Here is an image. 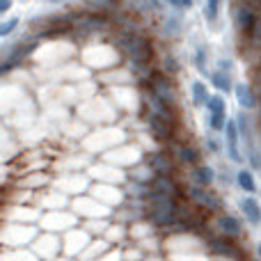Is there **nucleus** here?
Returning <instances> with one entry per match:
<instances>
[{
	"instance_id": "0eeeda50",
	"label": "nucleus",
	"mask_w": 261,
	"mask_h": 261,
	"mask_svg": "<svg viewBox=\"0 0 261 261\" xmlns=\"http://www.w3.org/2000/svg\"><path fill=\"white\" fill-rule=\"evenodd\" d=\"M257 12H254L250 5L245 3H239L234 9V23L236 28H239V32H243V35H250V32L254 30V23H257Z\"/></svg>"
},
{
	"instance_id": "1a4fd4ad",
	"label": "nucleus",
	"mask_w": 261,
	"mask_h": 261,
	"mask_svg": "<svg viewBox=\"0 0 261 261\" xmlns=\"http://www.w3.org/2000/svg\"><path fill=\"white\" fill-rule=\"evenodd\" d=\"M147 108H149V115H153V117H158V119H163V122H167V124H172L174 126V108H170L167 103H163L158 96H153V94H149V99H147Z\"/></svg>"
},
{
	"instance_id": "b1692460",
	"label": "nucleus",
	"mask_w": 261,
	"mask_h": 261,
	"mask_svg": "<svg viewBox=\"0 0 261 261\" xmlns=\"http://www.w3.org/2000/svg\"><path fill=\"white\" fill-rule=\"evenodd\" d=\"M204 108L208 110V115H227V103L222 94H208V101Z\"/></svg>"
},
{
	"instance_id": "cd10ccee",
	"label": "nucleus",
	"mask_w": 261,
	"mask_h": 261,
	"mask_svg": "<svg viewBox=\"0 0 261 261\" xmlns=\"http://www.w3.org/2000/svg\"><path fill=\"white\" fill-rule=\"evenodd\" d=\"M206 124H208V128H211V130L220 133V130H225L227 115H206Z\"/></svg>"
},
{
	"instance_id": "5701e85b",
	"label": "nucleus",
	"mask_w": 261,
	"mask_h": 261,
	"mask_svg": "<svg viewBox=\"0 0 261 261\" xmlns=\"http://www.w3.org/2000/svg\"><path fill=\"white\" fill-rule=\"evenodd\" d=\"M163 30H165L167 37H179L181 30H184V16H181V12L176 14H170V16H165V23H163Z\"/></svg>"
},
{
	"instance_id": "7c9ffc66",
	"label": "nucleus",
	"mask_w": 261,
	"mask_h": 261,
	"mask_svg": "<svg viewBox=\"0 0 261 261\" xmlns=\"http://www.w3.org/2000/svg\"><path fill=\"white\" fill-rule=\"evenodd\" d=\"M218 69H220V71H227V73H231V60H227V58H220V60H218Z\"/></svg>"
},
{
	"instance_id": "f704fd0d",
	"label": "nucleus",
	"mask_w": 261,
	"mask_h": 261,
	"mask_svg": "<svg viewBox=\"0 0 261 261\" xmlns=\"http://www.w3.org/2000/svg\"><path fill=\"white\" fill-rule=\"evenodd\" d=\"M193 3H195V0H179L181 9H190V7H193Z\"/></svg>"
},
{
	"instance_id": "9b49d317",
	"label": "nucleus",
	"mask_w": 261,
	"mask_h": 261,
	"mask_svg": "<svg viewBox=\"0 0 261 261\" xmlns=\"http://www.w3.org/2000/svg\"><path fill=\"white\" fill-rule=\"evenodd\" d=\"M190 179H193V186L208 188V186H213V181H216V170H213L211 165H204V163H199V165L193 167V172H190Z\"/></svg>"
},
{
	"instance_id": "6ab92c4d",
	"label": "nucleus",
	"mask_w": 261,
	"mask_h": 261,
	"mask_svg": "<svg viewBox=\"0 0 261 261\" xmlns=\"http://www.w3.org/2000/svg\"><path fill=\"white\" fill-rule=\"evenodd\" d=\"M236 184H239V188L248 195L257 193V179H254L252 170H239V174H236Z\"/></svg>"
},
{
	"instance_id": "aec40b11",
	"label": "nucleus",
	"mask_w": 261,
	"mask_h": 261,
	"mask_svg": "<svg viewBox=\"0 0 261 261\" xmlns=\"http://www.w3.org/2000/svg\"><path fill=\"white\" fill-rule=\"evenodd\" d=\"M176 158H179L181 163H186V165H199V149L193 147V144H181L179 149H176Z\"/></svg>"
},
{
	"instance_id": "423d86ee",
	"label": "nucleus",
	"mask_w": 261,
	"mask_h": 261,
	"mask_svg": "<svg viewBox=\"0 0 261 261\" xmlns=\"http://www.w3.org/2000/svg\"><path fill=\"white\" fill-rule=\"evenodd\" d=\"M216 229L220 236H225V239H239L241 234H243V222H241L239 216H234V213H220V216L216 218Z\"/></svg>"
},
{
	"instance_id": "a878e982",
	"label": "nucleus",
	"mask_w": 261,
	"mask_h": 261,
	"mask_svg": "<svg viewBox=\"0 0 261 261\" xmlns=\"http://www.w3.org/2000/svg\"><path fill=\"white\" fill-rule=\"evenodd\" d=\"M126 193H128V197H133V199H147L149 195H151V186L138 184V181H130V186L126 188Z\"/></svg>"
},
{
	"instance_id": "393cba45",
	"label": "nucleus",
	"mask_w": 261,
	"mask_h": 261,
	"mask_svg": "<svg viewBox=\"0 0 261 261\" xmlns=\"http://www.w3.org/2000/svg\"><path fill=\"white\" fill-rule=\"evenodd\" d=\"M220 9H222V0H206L204 3V18L213 25L218 21V16H220Z\"/></svg>"
},
{
	"instance_id": "dca6fc26",
	"label": "nucleus",
	"mask_w": 261,
	"mask_h": 261,
	"mask_svg": "<svg viewBox=\"0 0 261 261\" xmlns=\"http://www.w3.org/2000/svg\"><path fill=\"white\" fill-rule=\"evenodd\" d=\"M208 78H211V85L216 87L218 92H222V94H227V92L234 90V81H231V73L216 69V71H208Z\"/></svg>"
},
{
	"instance_id": "2f4dec72",
	"label": "nucleus",
	"mask_w": 261,
	"mask_h": 261,
	"mask_svg": "<svg viewBox=\"0 0 261 261\" xmlns=\"http://www.w3.org/2000/svg\"><path fill=\"white\" fill-rule=\"evenodd\" d=\"M206 147L211 149L213 153H218V151H220V142H218V138H208V140H206Z\"/></svg>"
},
{
	"instance_id": "f257e3e1",
	"label": "nucleus",
	"mask_w": 261,
	"mask_h": 261,
	"mask_svg": "<svg viewBox=\"0 0 261 261\" xmlns=\"http://www.w3.org/2000/svg\"><path fill=\"white\" fill-rule=\"evenodd\" d=\"M149 220L153 222L156 227H172L176 220H179V206H176V199L174 197H167V195L161 193H153L149 195Z\"/></svg>"
},
{
	"instance_id": "c85d7f7f",
	"label": "nucleus",
	"mask_w": 261,
	"mask_h": 261,
	"mask_svg": "<svg viewBox=\"0 0 261 261\" xmlns=\"http://www.w3.org/2000/svg\"><path fill=\"white\" fill-rule=\"evenodd\" d=\"M248 163L252 167V172H261V149L259 147H248Z\"/></svg>"
},
{
	"instance_id": "412c9836",
	"label": "nucleus",
	"mask_w": 261,
	"mask_h": 261,
	"mask_svg": "<svg viewBox=\"0 0 261 261\" xmlns=\"http://www.w3.org/2000/svg\"><path fill=\"white\" fill-rule=\"evenodd\" d=\"M190 60H193V67L197 69L199 73H206L208 76V48L206 46H197V48H193Z\"/></svg>"
},
{
	"instance_id": "ddd939ff",
	"label": "nucleus",
	"mask_w": 261,
	"mask_h": 261,
	"mask_svg": "<svg viewBox=\"0 0 261 261\" xmlns=\"http://www.w3.org/2000/svg\"><path fill=\"white\" fill-rule=\"evenodd\" d=\"M239 206H241V213H243V218L250 222V225H259V222H261V204L254 197L245 195V197L241 199Z\"/></svg>"
},
{
	"instance_id": "4468645a",
	"label": "nucleus",
	"mask_w": 261,
	"mask_h": 261,
	"mask_svg": "<svg viewBox=\"0 0 261 261\" xmlns=\"http://www.w3.org/2000/svg\"><path fill=\"white\" fill-rule=\"evenodd\" d=\"M236 122V128H239V138L245 142V147H252L254 144V130H252V119L248 117V113H239L234 117Z\"/></svg>"
},
{
	"instance_id": "f3484780",
	"label": "nucleus",
	"mask_w": 261,
	"mask_h": 261,
	"mask_svg": "<svg viewBox=\"0 0 261 261\" xmlns=\"http://www.w3.org/2000/svg\"><path fill=\"white\" fill-rule=\"evenodd\" d=\"M190 99H193L195 108H204L208 101V87L202 81H193L190 83Z\"/></svg>"
},
{
	"instance_id": "6e6552de",
	"label": "nucleus",
	"mask_w": 261,
	"mask_h": 261,
	"mask_svg": "<svg viewBox=\"0 0 261 261\" xmlns=\"http://www.w3.org/2000/svg\"><path fill=\"white\" fill-rule=\"evenodd\" d=\"M144 165L156 176H170L172 172H174V163H172V158H167L165 153H149V156L144 158Z\"/></svg>"
},
{
	"instance_id": "39448f33",
	"label": "nucleus",
	"mask_w": 261,
	"mask_h": 261,
	"mask_svg": "<svg viewBox=\"0 0 261 261\" xmlns=\"http://www.w3.org/2000/svg\"><path fill=\"white\" fill-rule=\"evenodd\" d=\"M225 149H227V156L229 161L234 163H243V153H241V138H239V128H236V122L234 119H227L225 124Z\"/></svg>"
},
{
	"instance_id": "7ed1b4c3",
	"label": "nucleus",
	"mask_w": 261,
	"mask_h": 261,
	"mask_svg": "<svg viewBox=\"0 0 261 261\" xmlns=\"http://www.w3.org/2000/svg\"><path fill=\"white\" fill-rule=\"evenodd\" d=\"M188 199L195 202L197 206L206 208L211 213H220L222 211V197L213 190H206V188H199V186H190L188 188Z\"/></svg>"
},
{
	"instance_id": "f8f14e48",
	"label": "nucleus",
	"mask_w": 261,
	"mask_h": 261,
	"mask_svg": "<svg viewBox=\"0 0 261 261\" xmlns=\"http://www.w3.org/2000/svg\"><path fill=\"white\" fill-rule=\"evenodd\" d=\"M103 16H99V14H85V16L81 18V21H76L71 25V30L81 32V35H90V32H96L103 28Z\"/></svg>"
},
{
	"instance_id": "4be33fe9",
	"label": "nucleus",
	"mask_w": 261,
	"mask_h": 261,
	"mask_svg": "<svg viewBox=\"0 0 261 261\" xmlns=\"http://www.w3.org/2000/svg\"><path fill=\"white\" fill-rule=\"evenodd\" d=\"M208 245H211V250L213 252H218V254H225V257H236V248L231 245V241L229 239H225V236H218V239H211L208 241Z\"/></svg>"
},
{
	"instance_id": "a211bd4d",
	"label": "nucleus",
	"mask_w": 261,
	"mask_h": 261,
	"mask_svg": "<svg viewBox=\"0 0 261 261\" xmlns=\"http://www.w3.org/2000/svg\"><path fill=\"white\" fill-rule=\"evenodd\" d=\"M151 190L153 193L167 195V197H176V184L172 176H156V179L151 181Z\"/></svg>"
},
{
	"instance_id": "c756f323",
	"label": "nucleus",
	"mask_w": 261,
	"mask_h": 261,
	"mask_svg": "<svg viewBox=\"0 0 261 261\" xmlns=\"http://www.w3.org/2000/svg\"><path fill=\"white\" fill-rule=\"evenodd\" d=\"M176 71H179V60L172 58V55H167V58L163 60V73L170 76V73H176Z\"/></svg>"
},
{
	"instance_id": "f03ea898",
	"label": "nucleus",
	"mask_w": 261,
	"mask_h": 261,
	"mask_svg": "<svg viewBox=\"0 0 261 261\" xmlns=\"http://www.w3.org/2000/svg\"><path fill=\"white\" fill-rule=\"evenodd\" d=\"M117 46L128 55L130 64H149L153 58V48L149 39H144L138 32H124L117 37Z\"/></svg>"
},
{
	"instance_id": "20e7f679",
	"label": "nucleus",
	"mask_w": 261,
	"mask_h": 261,
	"mask_svg": "<svg viewBox=\"0 0 261 261\" xmlns=\"http://www.w3.org/2000/svg\"><path fill=\"white\" fill-rule=\"evenodd\" d=\"M149 83H151V94L158 96L163 103H167L170 108H174L176 103V87L172 85V81L165 76V73H151L149 76Z\"/></svg>"
},
{
	"instance_id": "72a5a7b5",
	"label": "nucleus",
	"mask_w": 261,
	"mask_h": 261,
	"mask_svg": "<svg viewBox=\"0 0 261 261\" xmlns=\"http://www.w3.org/2000/svg\"><path fill=\"white\" fill-rule=\"evenodd\" d=\"M161 3H165L167 7H172L174 12H181V5H179V0H161Z\"/></svg>"
},
{
	"instance_id": "bb28decb",
	"label": "nucleus",
	"mask_w": 261,
	"mask_h": 261,
	"mask_svg": "<svg viewBox=\"0 0 261 261\" xmlns=\"http://www.w3.org/2000/svg\"><path fill=\"white\" fill-rule=\"evenodd\" d=\"M18 23H21L18 16H9V18H5V21H0V39L12 35V32L18 28Z\"/></svg>"
},
{
	"instance_id": "e433bc0d",
	"label": "nucleus",
	"mask_w": 261,
	"mask_h": 261,
	"mask_svg": "<svg viewBox=\"0 0 261 261\" xmlns=\"http://www.w3.org/2000/svg\"><path fill=\"white\" fill-rule=\"evenodd\" d=\"M257 254H259V259H261V243L257 245Z\"/></svg>"
},
{
	"instance_id": "9d476101",
	"label": "nucleus",
	"mask_w": 261,
	"mask_h": 261,
	"mask_svg": "<svg viewBox=\"0 0 261 261\" xmlns=\"http://www.w3.org/2000/svg\"><path fill=\"white\" fill-rule=\"evenodd\" d=\"M234 94H236V101H239V106L243 110H254L259 106V96L254 94V90L248 85V83H236Z\"/></svg>"
},
{
	"instance_id": "c9c22d12",
	"label": "nucleus",
	"mask_w": 261,
	"mask_h": 261,
	"mask_svg": "<svg viewBox=\"0 0 261 261\" xmlns=\"http://www.w3.org/2000/svg\"><path fill=\"white\" fill-rule=\"evenodd\" d=\"M46 3H50V5H58V3H64V0H46Z\"/></svg>"
},
{
	"instance_id": "473e14b6",
	"label": "nucleus",
	"mask_w": 261,
	"mask_h": 261,
	"mask_svg": "<svg viewBox=\"0 0 261 261\" xmlns=\"http://www.w3.org/2000/svg\"><path fill=\"white\" fill-rule=\"evenodd\" d=\"M12 5H14V0H0V16L7 14L9 9H12Z\"/></svg>"
},
{
	"instance_id": "2eb2a0df",
	"label": "nucleus",
	"mask_w": 261,
	"mask_h": 261,
	"mask_svg": "<svg viewBox=\"0 0 261 261\" xmlns=\"http://www.w3.org/2000/svg\"><path fill=\"white\" fill-rule=\"evenodd\" d=\"M147 124H149V130H151V135H156L158 140H170L172 133H174V126L167 122H163V119L153 117V115H147Z\"/></svg>"
}]
</instances>
